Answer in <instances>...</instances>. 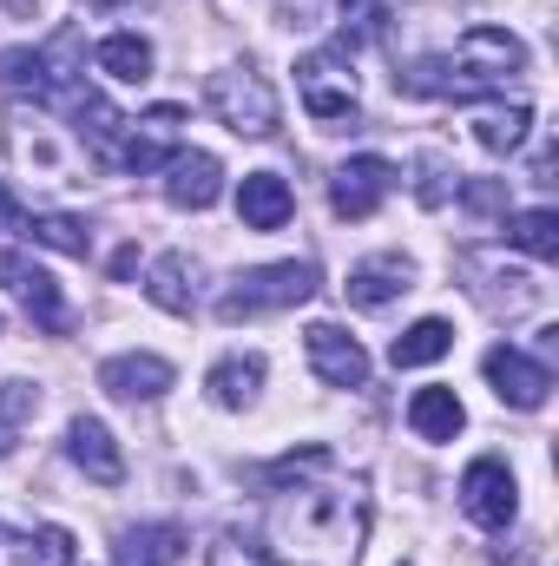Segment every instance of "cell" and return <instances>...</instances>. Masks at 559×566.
Returning a JSON list of instances; mask_svg holds the SVG:
<instances>
[{
  "label": "cell",
  "instance_id": "cell-1",
  "mask_svg": "<svg viewBox=\"0 0 559 566\" xmlns=\"http://www.w3.org/2000/svg\"><path fill=\"white\" fill-rule=\"evenodd\" d=\"M277 501L264 507L257 527H224L211 541L204 566H356L362 527H369V494L349 488H271Z\"/></svg>",
  "mask_w": 559,
  "mask_h": 566
},
{
  "label": "cell",
  "instance_id": "cell-2",
  "mask_svg": "<svg viewBox=\"0 0 559 566\" xmlns=\"http://www.w3.org/2000/svg\"><path fill=\"white\" fill-rule=\"evenodd\" d=\"M527 66V46L507 33V27H467L454 53H428V60H409L395 73L402 93L415 99H487V93H507V80Z\"/></svg>",
  "mask_w": 559,
  "mask_h": 566
},
{
  "label": "cell",
  "instance_id": "cell-3",
  "mask_svg": "<svg viewBox=\"0 0 559 566\" xmlns=\"http://www.w3.org/2000/svg\"><path fill=\"white\" fill-rule=\"evenodd\" d=\"M80 73H86V33L80 27H60L46 46H13L0 53V86L20 93V99H73L80 93Z\"/></svg>",
  "mask_w": 559,
  "mask_h": 566
},
{
  "label": "cell",
  "instance_id": "cell-4",
  "mask_svg": "<svg viewBox=\"0 0 559 566\" xmlns=\"http://www.w3.org/2000/svg\"><path fill=\"white\" fill-rule=\"evenodd\" d=\"M204 106L218 113V126H231L238 139H271L277 133V86L257 66H218L204 80Z\"/></svg>",
  "mask_w": 559,
  "mask_h": 566
},
{
  "label": "cell",
  "instance_id": "cell-5",
  "mask_svg": "<svg viewBox=\"0 0 559 566\" xmlns=\"http://www.w3.org/2000/svg\"><path fill=\"white\" fill-rule=\"evenodd\" d=\"M309 296H316V264H296V258L289 264H257L218 296V316L244 323V316H264V310H296Z\"/></svg>",
  "mask_w": 559,
  "mask_h": 566
},
{
  "label": "cell",
  "instance_id": "cell-6",
  "mask_svg": "<svg viewBox=\"0 0 559 566\" xmlns=\"http://www.w3.org/2000/svg\"><path fill=\"white\" fill-rule=\"evenodd\" d=\"M296 99H303V113L323 119V126L356 119V73H349V53H342V46L303 53V60H296Z\"/></svg>",
  "mask_w": 559,
  "mask_h": 566
},
{
  "label": "cell",
  "instance_id": "cell-7",
  "mask_svg": "<svg viewBox=\"0 0 559 566\" xmlns=\"http://www.w3.org/2000/svg\"><path fill=\"white\" fill-rule=\"evenodd\" d=\"M395 165L382 158V151H362V158H342L336 165V178H329V205H336V218H376L382 211V198L395 191Z\"/></svg>",
  "mask_w": 559,
  "mask_h": 566
},
{
  "label": "cell",
  "instance_id": "cell-8",
  "mask_svg": "<svg viewBox=\"0 0 559 566\" xmlns=\"http://www.w3.org/2000/svg\"><path fill=\"white\" fill-rule=\"evenodd\" d=\"M461 507H467V521H481V527L507 534V527H514V514H520V488H514L507 461H494V454L467 461V474H461Z\"/></svg>",
  "mask_w": 559,
  "mask_h": 566
},
{
  "label": "cell",
  "instance_id": "cell-9",
  "mask_svg": "<svg viewBox=\"0 0 559 566\" xmlns=\"http://www.w3.org/2000/svg\"><path fill=\"white\" fill-rule=\"evenodd\" d=\"M178 133H184V106H151V113H139V119H126V145H119V171H158V165H171L184 145H178Z\"/></svg>",
  "mask_w": 559,
  "mask_h": 566
},
{
  "label": "cell",
  "instance_id": "cell-10",
  "mask_svg": "<svg viewBox=\"0 0 559 566\" xmlns=\"http://www.w3.org/2000/svg\"><path fill=\"white\" fill-rule=\"evenodd\" d=\"M487 382H494V396H500L507 409H540V402L553 396V369H547L540 356L514 349V343H494V349H487Z\"/></svg>",
  "mask_w": 559,
  "mask_h": 566
},
{
  "label": "cell",
  "instance_id": "cell-11",
  "mask_svg": "<svg viewBox=\"0 0 559 566\" xmlns=\"http://www.w3.org/2000/svg\"><path fill=\"white\" fill-rule=\"evenodd\" d=\"M303 349H309L316 382H329V389H362V382H369V356H362V343H356L349 329L309 323V329H303Z\"/></svg>",
  "mask_w": 559,
  "mask_h": 566
},
{
  "label": "cell",
  "instance_id": "cell-12",
  "mask_svg": "<svg viewBox=\"0 0 559 566\" xmlns=\"http://www.w3.org/2000/svg\"><path fill=\"white\" fill-rule=\"evenodd\" d=\"M0 283H7V290L27 303V316H33L46 336H66V323H73V316H66V303H60V283L46 277L33 258H20V251H0Z\"/></svg>",
  "mask_w": 559,
  "mask_h": 566
},
{
  "label": "cell",
  "instance_id": "cell-13",
  "mask_svg": "<svg viewBox=\"0 0 559 566\" xmlns=\"http://www.w3.org/2000/svg\"><path fill=\"white\" fill-rule=\"evenodd\" d=\"M402 290H415V264L402 258V251H382V258H362L349 283H342V296L356 303V310H389Z\"/></svg>",
  "mask_w": 559,
  "mask_h": 566
},
{
  "label": "cell",
  "instance_id": "cell-14",
  "mask_svg": "<svg viewBox=\"0 0 559 566\" xmlns=\"http://www.w3.org/2000/svg\"><path fill=\"white\" fill-rule=\"evenodd\" d=\"M99 389L119 396V402H158V396L171 389V363H165V356H145V349L106 356V363H99Z\"/></svg>",
  "mask_w": 559,
  "mask_h": 566
},
{
  "label": "cell",
  "instance_id": "cell-15",
  "mask_svg": "<svg viewBox=\"0 0 559 566\" xmlns=\"http://www.w3.org/2000/svg\"><path fill=\"white\" fill-rule=\"evenodd\" d=\"M218 191H224V165H218L211 151H178V158L165 165V198H171L178 211H211Z\"/></svg>",
  "mask_w": 559,
  "mask_h": 566
},
{
  "label": "cell",
  "instance_id": "cell-16",
  "mask_svg": "<svg viewBox=\"0 0 559 566\" xmlns=\"http://www.w3.org/2000/svg\"><path fill=\"white\" fill-rule=\"evenodd\" d=\"M66 454H73V468H86V481H99V488H119V481H126V454H119L113 428L93 422V416L66 422Z\"/></svg>",
  "mask_w": 559,
  "mask_h": 566
},
{
  "label": "cell",
  "instance_id": "cell-17",
  "mask_svg": "<svg viewBox=\"0 0 559 566\" xmlns=\"http://www.w3.org/2000/svg\"><path fill=\"white\" fill-rule=\"evenodd\" d=\"M289 211H296V191L283 185L277 171H251V178L238 185V218H244V231H283Z\"/></svg>",
  "mask_w": 559,
  "mask_h": 566
},
{
  "label": "cell",
  "instance_id": "cell-18",
  "mask_svg": "<svg viewBox=\"0 0 559 566\" xmlns=\"http://www.w3.org/2000/svg\"><path fill=\"white\" fill-rule=\"evenodd\" d=\"M184 554V527L178 521H145V527H126L119 534V547H113V560L119 566H171Z\"/></svg>",
  "mask_w": 559,
  "mask_h": 566
},
{
  "label": "cell",
  "instance_id": "cell-19",
  "mask_svg": "<svg viewBox=\"0 0 559 566\" xmlns=\"http://www.w3.org/2000/svg\"><path fill=\"white\" fill-rule=\"evenodd\" d=\"M145 296H151L158 310H171V316H191V303H198V264H191L184 251H165V258L151 264V277H145Z\"/></svg>",
  "mask_w": 559,
  "mask_h": 566
},
{
  "label": "cell",
  "instance_id": "cell-20",
  "mask_svg": "<svg viewBox=\"0 0 559 566\" xmlns=\"http://www.w3.org/2000/svg\"><path fill=\"white\" fill-rule=\"evenodd\" d=\"M461 422H467V409H461L454 389H415V402H409V428H415L421 441H454Z\"/></svg>",
  "mask_w": 559,
  "mask_h": 566
},
{
  "label": "cell",
  "instance_id": "cell-21",
  "mask_svg": "<svg viewBox=\"0 0 559 566\" xmlns=\"http://www.w3.org/2000/svg\"><path fill=\"white\" fill-rule=\"evenodd\" d=\"M211 402L218 409H244V402H257V389H264V356H224L218 369H211Z\"/></svg>",
  "mask_w": 559,
  "mask_h": 566
},
{
  "label": "cell",
  "instance_id": "cell-22",
  "mask_svg": "<svg viewBox=\"0 0 559 566\" xmlns=\"http://www.w3.org/2000/svg\"><path fill=\"white\" fill-rule=\"evenodd\" d=\"M447 349H454V323L421 316L415 329H402V336L389 343V363H395V369H421V363H441Z\"/></svg>",
  "mask_w": 559,
  "mask_h": 566
},
{
  "label": "cell",
  "instance_id": "cell-23",
  "mask_svg": "<svg viewBox=\"0 0 559 566\" xmlns=\"http://www.w3.org/2000/svg\"><path fill=\"white\" fill-rule=\"evenodd\" d=\"M99 73L106 80H119V86H139V80H151V40L145 33H113V40H99Z\"/></svg>",
  "mask_w": 559,
  "mask_h": 566
},
{
  "label": "cell",
  "instance_id": "cell-24",
  "mask_svg": "<svg viewBox=\"0 0 559 566\" xmlns=\"http://www.w3.org/2000/svg\"><path fill=\"white\" fill-rule=\"evenodd\" d=\"M534 133V106H487L481 119H474V139L487 145L494 158H507V151H520Z\"/></svg>",
  "mask_w": 559,
  "mask_h": 566
},
{
  "label": "cell",
  "instance_id": "cell-25",
  "mask_svg": "<svg viewBox=\"0 0 559 566\" xmlns=\"http://www.w3.org/2000/svg\"><path fill=\"white\" fill-rule=\"evenodd\" d=\"M507 244H520L527 258L553 264L559 258V211H547V205H534V211H507Z\"/></svg>",
  "mask_w": 559,
  "mask_h": 566
},
{
  "label": "cell",
  "instance_id": "cell-26",
  "mask_svg": "<svg viewBox=\"0 0 559 566\" xmlns=\"http://www.w3.org/2000/svg\"><path fill=\"white\" fill-rule=\"evenodd\" d=\"M369 40H389V7H382V0H342V13H336V46L356 60V46H369Z\"/></svg>",
  "mask_w": 559,
  "mask_h": 566
},
{
  "label": "cell",
  "instance_id": "cell-27",
  "mask_svg": "<svg viewBox=\"0 0 559 566\" xmlns=\"http://www.w3.org/2000/svg\"><path fill=\"white\" fill-rule=\"evenodd\" d=\"M27 238L46 244V251H66V258H86L93 251V231L80 218H66V211H33L27 218Z\"/></svg>",
  "mask_w": 559,
  "mask_h": 566
},
{
  "label": "cell",
  "instance_id": "cell-28",
  "mask_svg": "<svg viewBox=\"0 0 559 566\" xmlns=\"http://www.w3.org/2000/svg\"><path fill=\"white\" fill-rule=\"evenodd\" d=\"M33 409H40L33 382H0V454H13V441H20V428L33 422Z\"/></svg>",
  "mask_w": 559,
  "mask_h": 566
},
{
  "label": "cell",
  "instance_id": "cell-29",
  "mask_svg": "<svg viewBox=\"0 0 559 566\" xmlns=\"http://www.w3.org/2000/svg\"><path fill=\"white\" fill-rule=\"evenodd\" d=\"M323 468H329V448H323V441H309V448H289V454H277L257 481H264V488H296V481H309V474H323Z\"/></svg>",
  "mask_w": 559,
  "mask_h": 566
},
{
  "label": "cell",
  "instance_id": "cell-30",
  "mask_svg": "<svg viewBox=\"0 0 559 566\" xmlns=\"http://www.w3.org/2000/svg\"><path fill=\"white\" fill-rule=\"evenodd\" d=\"M454 191H461V171H454L441 151H421V165H415V198L428 205V211H441Z\"/></svg>",
  "mask_w": 559,
  "mask_h": 566
},
{
  "label": "cell",
  "instance_id": "cell-31",
  "mask_svg": "<svg viewBox=\"0 0 559 566\" xmlns=\"http://www.w3.org/2000/svg\"><path fill=\"white\" fill-rule=\"evenodd\" d=\"M20 566H80V547L66 527H40L20 541Z\"/></svg>",
  "mask_w": 559,
  "mask_h": 566
},
{
  "label": "cell",
  "instance_id": "cell-32",
  "mask_svg": "<svg viewBox=\"0 0 559 566\" xmlns=\"http://www.w3.org/2000/svg\"><path fill=\"white\" fill-rule=\"evenodd\" d=\"M467 211H481V218H507V185L500 178H461V191H454Z\"/></svg>",
  "mask_w": 559,
  "mask_h": 566
},
{
  "label": "cell",
  "instance_id": "cell-33",
  "mask_svg": "<svg viewBox=\"0 0 559 566\" xmlns=\"http://www.w3.org/2000/svg\"><path fill=\"white\" fill-rule=\"evenodd\" d=\"M20 218V205H13V191H7V178H0V224H13Z\"/></svg>",
  "mask_w": 559,
  "mask_h": 566
},
{
  "label": "cell",
  "instance_id": "cell-34",
  "mask_svg": "<svg viewBox=\"0 0 559 566\" xmlns=\"http://www.w3.org/2000/svg\"><path fill=\"white\" fill-rule=\"evenodd\" d=\"M86 7H126V0H86Z\"/></svg>",
  "mask_w": 559,
  "mask_h": 566
},
{
  "label": "cell",
  "instance_id": "cell-35",
  "mask_svg": "<svg viewBox=\"0 0 559 566\" xmlns=\"http://www.w3.org/2000/svg\"><path fill=\"white\" fill-rule=\"evenodd\" d=\"M402 566H409V560H402Z\"/></svg>",
  "mask_w": 559,
  "mask_h": 566
}]
</instances>
